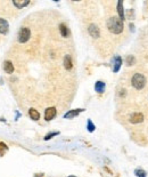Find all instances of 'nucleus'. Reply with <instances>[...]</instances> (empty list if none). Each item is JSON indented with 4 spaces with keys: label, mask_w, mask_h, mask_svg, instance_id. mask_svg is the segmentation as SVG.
Here are the masks:
<instances>
[{
    "label": "nucleus",
    "mask_w": 148,
    "mask_h": 177,
    "mask_svg": "<svg viewBox=\"0 0 148 177\" xmlns=\"http://www.w3.org/2000/svg\"><path fill=\"white\" fill-rule=\"evenodd\" d=\"M107 28H108L109 32L113 33V34H120L123 31V21L120 20V17L116 16H112L108 18L107 21Z\"/></svg>",
    "instance_id": "nucleus-1"
},
{
    "label": "nucleus",
    "mask_w": 148,
    "mask_h": 177,
    "mask_svg": "<svg viewBox=\"0 0 148 177\" xmlns=\"http://www.w3.org/2000/svg\"><path fill=\"white\" fill-rule=\"evenodd\" d=\"M146 82H147V80H146L145 75L141 73L133 74L132 79H131V85H132L133 88H136L137 90H141L142 88H145Z\"/></svg>",
    "instance_id": "nucleus-2"
},
{
    "label": "nucleus",
    "mask_w": 148,
    "mask_h": 177,
    "mask_svg": "<svg viewBox=\"0 0 148 177\" xmlns=\"http://www.w3.org/2000/svg\"><path fill=\"white\" fill-rule=\"evenodd\" d=\"M17 37H18V41H19L21 44L26 42V41L30 39V37H31V31H30V29H29V28H22V29L19 30Z\"/></svg>",
    "instance_id": "nucleus-3"
},
{
    "label": "nucleus",
    "mask_w": 148,
    "mask_h": 177,
    "mask_svg": "<svg viewBox=\"0 0 148 177\" xmlns=\"http://www.w3.org/2000/svg\"><path fill=\"white\" fill-rule=\"evenodd\" d=\"M88 32H89V34H90L92 38H95V39H97V38L100 37V30H99V28H98L97 25H95V24L89 25Z\"/></svg>",
    "instance_id": "nucleus-4"
},
{
    "label": "nucleus",
    "mask_w": 148,
    "mask_h": 177,
    "mask_svg": "<svg viewBox=\"0 0 148 177\" xmlns=\"http://www.w3.org/2000/svg\"><path fill=\"white\" fill-rule=\"evenodd\" d=\"M56 114H57V110H56V107H54V106L48 107L47 110L45 111V120L46 121L53 120L55 117H56Z\"/></svg>",
    "instance_id": "nucleus-5"
},
{
    "label": "nucleus",
    "mask_w": 148,
    "mask_h": 177,
    "mask_svg": "<svg viewBox=\"0 0 148 177\" xmlns=\"http://www.w3.org/2000/svg\"><path fill=\"white\" fill-rule=\"evenodd\" d=\"M83 109H74V110H70L69 112H66L64 114V119H73L77 115H79L81 112H83Z\"/></svg>",
    "instance_id": "nucleus-6"
},
{
    "label": "nucleus",
    "mask_w": 148,
    "mask_h": 177,
    "mask_svg": "<svg viewBox=\"0 0 148 177\" xmlns=\"http://www.w3.org/2000/svg\"><path fill=\"white\" fill-rule=\"evenodd\" d=\"M129 121L133 123V125H136V123H140L144 121V115H142V113H133L130 115V119Z\"/></svg>",
    "instance_id": "nucleus-7"
},
{
    "label": "nucleus",
    "mask_w": 148,
    "mask_h": 177,
    "mask_svg": "<svg viewBox=\"0 0 148 177\" xmlns=\"http://www.w3.org/2000/svg\"><path fill=\"white\" fill-rule=\"evenodd\" d=\"M9 31V24L5 18H0V33L1 34H7Z\"/></svg>",
    "instance_id": "nucleus-8"
},
{
    "label": "nucleus",
    "mask_w": 148,
    "mask_h": 177,
    "mask_svg": "<svg viewBox=\"0 0 148 177\" xmlns=\"http://www.w3.org/2000/svg\"><path fill=\"white\" fill-rule=\"evenodd\" d=\"M121 65H122V58H121V56H115L114 59H113V71L114 72H118Z\"/></svg>",
    "instance_id": "nucleus-9"
},
{
    "label": "nucleus",
    "mask_w": 148,
    "mask_h": 177,
    "mask_svg": "<svg viewBox=\"0 0 148 177\" xmlns=\"http://www.w3.org/2000/svg\"><path fill=\"white\" fill-rule=\"evenodd\" d=\"M105 88H106V83H105L104 81L98 80L95 83V90H96L97 93H99V94H103V93L105 91Z\"/></svg>",
    "instance_id": "nucleus-10"
},
{
    "label": "nucleus",
    "mask_w": 148,
    "mask_h": 177,
    "mask_svg": "<svg viewBox=\"0 0 148 177\" xmlns=\"http://www.w3.org/2000/svg\"><path fill=\"white\" fill-rule=\"evenodd\" d=\"M2 66H4L5 72L8 73V74H12V73L14 72V65H13V63L10 61H5Z\"/></svg>",
    "instance_id": "nucleus-11"
},
{
    "label": "nucleus",
    "mask_w": 148,
    "mask_h": 177,
    "mask_svg": "<svg viewBox=\"0 0 148 177\" xmlns=\"http://www.w3.org/2000/svg\"><path fill=\"white\" fill-rule=\"evenodd\" d=\"M117 13H118L120 20L124 21V7H123V1H121V0L117 2Z\"/></svg>",
    "instance_id": "nucleus-12"
},
{
    "label": "nucleus",
    "mask_w": 148,
    "mask_h": 177,
    "mask_svg": "<svg viewBox=\"0 0 148 177\" xmlns=\"http://www.w3.org/2000/svg\"><path fill=\"white\" fill-rule=\"evenodd\" d=\"M64 66H65V69H66L67 71L72 70L73 63H72V58H71L70 55H66V56L64 57Z\"/></svg>",
    "instance_id": "nucleus-13"
},
{
    "label": "nucleus",
    "mask_w": 148,
    "mask_h": 177,
    "mask_svg": "<svg viewBox=\"0 0 148 177\" xmlns=\"http://www.w3.org/2000/svg\"><path fill=\"white\" fill-rule=\"evenodd\" d=\"M30 4V1L29 0H25V1H18V0H14L13 1V5L15 6L17 9H22L24 8L25 6H27Z\"/></svg>",
    "instance_id": "nucleus-14"
},
{
    "label": "nucleus",
    "mask_w": 148,
    "mask_h": 177,
    "mask_svg": "<svg viewBox=\"0 0 148 177\" xmlns=\"http://www.w3.org/2000/svg\"><path fill=\"white\" fill-rule=\"evenodd\" d=\"M29 115H30V118H31L32 120L34 121H38L40 119V113L35 109H30L29 110Z\"/></svg>",
    "instance_id": "nucleus-15"
},
{
    "label": "nucleus",
    "mask_w": 148,
    "mask_h": 177,
    "mask_svg": "<svg viewBox=\"0 0 148 177\" xmlns=\"http://www.w3.org/2000/svg\"><path fill=\"white\" fill-rule=\"evenodd\" d=\"M59 32H61L62 37H64V38H67V37H69V34H70V31H69L67 26H66L65 24L59 25Z\"/></svg>",
    "instance_id": "nucleus-16"
},
{
    "label": "nucleus",
    "mask_w": 148,
    "mask_h": 177,
    "mask_svg": "<svg viewBox=\"0 0 148 177\" xmlns=\"http://www.w3.org/2000/svg\"><path fill=\"white\" fill-rule=\"evenodd\" d=\"M87 129H88L89 133H92V131H95V129H96V126H95L94 122L90 120V119L87 122Z\"/></svg>",
    "instance_id": "nucleus-17"
},
{
    "label": "nucleus",
    "mask_w": 148,
    "mask_h": 177,
    "mask_svg": "<svg viewBox=\"0 0 148 177\" xmlns=\"http://www.w3.org/2000/svg\"><path fill=\"white\" fill-rule=\"evenodd\" d=\"M134 175L137 177H146V171H145L144 169L138 168L134 170Z\"/></svg>",
    "instance_id": "nucleus-18"
},
{
    "label": "nucleus",
    "mask_w": 148,
    "mask_h": 177,
    "mask_svg": "<svg viewBox=\"0 0 148 177\" xmlns=\"http://www.w3.org/2000/svg\"><path fill=\"white\" fill-rule=\"evenodd\" d=\"M57 135H59V131H53V133H49V134H47L46 136H45V141H49V139H51L54 136H57Z\"/></svg>",
    "instance_id": "nucleus-19"
},
{
    "label": "nucleus",
    "mask_w": 148,
    "mask_h": 177,
    "mask_svg": "<svg viewBox=\"0 0 148 177\" xmlns=\"http://www.w3.org/2000/svg\"><path fill=\"white\" fill-rule=\"evenodd\" d=\"M125 62H126V64L129 65V66H131L134 63V57L132 55H129V56L125 58Z\"/></svg>",
    "instance_id": "nucleus-20"
},
{
    "label": "nucleus",
    "mask_w": 148,
    "mask_h": 177,
    "mask_svg": "<svg viewBox=\"0 0 148 177\" xmlns=\"http://www.w3.org/2000/svg\"><path fill=\"white\" fill-rule=\"evenodd\" d=\"M7 150H8L7 145L4 144V143H0V155H4Z\"/></svg>",
    "instance_id": "nucleus-21"
},
{
    "label": "nucleus",
    "mask_w": 148,
    "mask_h": 177,
    "mask_svg": "<svg viewBox=\"0 0 148 177\" xmlns=\"http://www.w3.org/2000/svg\"><path fill=\"white\" fill-rule=\"evenodd\" d=\"M43 176H45L43 174H35V175H34V177H43Z\"/></svg>",
    "instance_id": "nucleus-22"
},
{
    "label": "nucleus",
    "mask_w": 148,
    "mask_h": 177,
    "mask_svg": "<svg viewBox=\"0 0 148 177\" xmlns=\"http://www.w3.org/2000/svg\"><path fill=\"white\" fill-rule=\"evenodd\" d=\"M69 177H77V176H74V175H70Z\"/></svg>",
    "instance_id": "nucleus-23"
}]
</instances>
